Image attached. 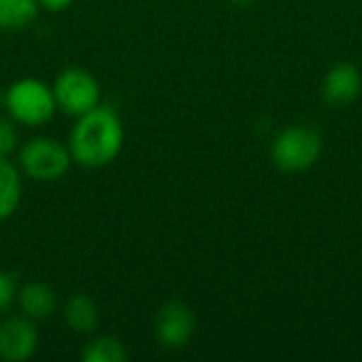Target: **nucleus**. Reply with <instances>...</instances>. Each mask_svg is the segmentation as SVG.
<instances>
[{"instance_id":"obj_1","label":"nucleus","mask_w":362,"mask_h":362,"mask_svg":"<svg viewBox=\"0 0 362 362\" xmlns=\"http://www.w3.org/2000/svg\"><path fill=\"white\" fill-rule=\"evenodd\" d=\"M125 144L123 121L115 108L98 104L93 110L76 117L68 138V151L72 163L81 168L98 170L112 163Z\"/></svg>"},{"instance_id":"obj_2","label":"nucleus","mask_w":362,"mask_h":362,"mask_svg":"<svg viewBox=\"0 0 362 362\" xmlns=\"http://www.w3.org/2000/svg\"><path fill=\"white\" fill-rule=\"evenodd\" d=\"M4 108L17 125L25 127H42L57 112L53 87L38 78H19L4 89Z\"/></svg>"},{"instance_id":"obj_3","label":"nucleus","mask_w":362,"mask_h":362,"mask_svg":"<svg viewBox=\"0 0 362 362\" xmlns=\"http://www.w3.org/2000/svg\"><path fill=\"white\" fill-rule=\"evenodd\" d=\"M17 165L23 176L36 182H55L66 176L72 165L68 144L51 136H36L19 146Z\"/></svg>"},{"instance_id":"obj_4","label":"nucleus","mask_w":362,"mask_h":362,"mask_svg":"<svg viewBox=\"0 0 362 362\" xmlns=\"http://www.w3.org/2000/svg\"><path fill=\"white\" fill-rule=\"evenodd\" d=\"M53 95L57 110L76 119L100 104L102 89L98 78L87 68L70 66L57 74L53 83Z\"/></svg>"},{"instance_id":"obj_5","label":"nucleus","mask_w":362,"mask_h":362,"mask_svg":"<svg viewBox=\"0 0 362 362\" xmlns=\"http://www.w3.org/2000/svg\"><path fill=\"white\" fill-rule=\"evenodd\" d=\"M322 151L320 134L308 125H293L278 134L272 146V159L282 172H303L312 168Z\"/></svg>"},{"instance_id":"obj_6","label":"nucleus","mask_w":362,"mask_h":362,"mask_svg":"<svg viewBox=\"0 0 362 362\" xmlns=\"http://www.w3.org/2000/svg\"><path fill=\"white\" fill-rule=\"evenodd\" d=\"M155 339L168 350L185 348L195 333V314L182 301H168L159 308L153 322Z\"/></svg>"},{"instance_id":"obj_7","label":"nucleus","mask_w":362,"mask_h":362,"mask_svg":"<svg viewBox=\"0 0 362 362\" xmlns=\"http://www.w3.org/2000/svg\"><path fill=\"white\" fill-rule=\"evenodd\" d=\"M38 348L36 322L23 314L0 316V361L23 362Z\"/></svg>"},{"instance_id":"obj_8","label":"nucleus","mask_w":362,"mask_h":362,"mask_svg":"<svg viewBox=\"0 0 362 362\" xmlns=\"http://www.w3.org/2000/svg\"><path fill=\"white\" fill-rule=\"evenodd\" d=\"M362 87V76L356 66L352 64H337L329 74L325 76L322 83V95L329 104L333 106H344L350 104L352 100L358 98Z\"/></svg>"},{"instance_id":"obj_9","label":"nucleus","mask_w":362,"mask_h":362,"mask_svg":"<svg viewBox=\"0 0 362 362\" xmlns=\"http://www.w3.org/2000/svg\"><path fill=\"white\" fill-rule=\"evenodd\" d=\"M17 305L23 316L30 320H47L57 310V297L55 291L45 282H28L17 291Z\"/></svg>"},{"instance_id":"obj_10","label":"nucleus","mask_w":362,"mask_h":362,"mask_svg":"<svg viewBox=\"0 0 362 362\" xmlns=\"http://www.w3.org/2000/svg\"><path fill=\"white\" fill-rule=\"evenodd\" d=\"M102 314L93 297L85 293L72 295L64 305V322L76 335H93L100 327Z\"/></svg>"},{"instance_id":"obj_11","label":"nucleus","mask_w":362,"mask_h":362,"mask_svg":"<svg viewBox=\"0 0 362 362\" xmlns=\"http://www.w3.org/2000/svg\"><path fill=\"white\" fill-rule=\"evenodd\" d=\"M21 170L8 157H0V221H8L21 206Z\"/></svg>"},{"instance_id":"obj_12","label":"nucleus","mask_w":362,"mask_h":362,"mask_svg":"<svg viewBox=\"0 0 362 362\" xmlns=\"http://www.w3.org/2000/svg\"><path fill=\"white\" fill-rule=\"evenodd\" d=\"M40 13L38 0H0V30L17 32L36 21Z\"/></svg>"},{"instance_id":"obj_13","label":"nucleus","mask_w":362,"mask_h":362,"mask_svg":"<svg viewBox=\"0 0 362 362\" xmlns=\"http://www.w3.org/2000/svg\"><path fill=\"white\" fill-rule=\"evenodd\" d=\"M81 358L85 362H125L129 358V352L119 337L98 335L83 348Z\"/></svg>"},{"instance_id":"obj_14","label":"nucleus","mask_w":362,"mask_h":362,"mask_svg":"<svg viewBox=\"0 0 362 362\" xmlns=\"http://www.w3.org/2000/svg\"><path fill=\"white\" fill-rule=\"evenodd\" d=\"M19 132L8 115H0V157H11L17 151Z\"/></svg>"},{"instance_id":"obj_15","label":"nucleus","mask_w":362,"mask_h":362,"mask_svg":"<svg viewBox=\"0 0 362 362\" xmlns=\"http://www.w3.org/2000/svg\"><path fill=\"white\" fill-rule=\"evenodd\" d=\"M17 299V284H15V278L6 272L0 269V316H4L11 305L15 303Z\"/></svg>"},{"instance_id":"obj_16","label":"nucleus","mask_w":362,"mask_h":362,"mask_svg":"<svg viewBox=\"0 0 362 362\" xmlns=\"http://www.w3.org/2000/svg\"><path fill=\"white\" fill-rule=\"evenodd\" d=\"M40 2V8L49 11V13H62L66 11L74 0H38Z\"/></svg>"},{"instance_id":"obj_17","label":"nucleus","mask_w":362,"mask_h":362,"mask_svg":"<svg viewBox=\"0 0 362 362\" xmlns=\"http://www.w3.org/2000/svg\"><path fill=\"white\" fill-rule=\"evenodd\" d=\"M233 4H240V6H244V4H250L252 0H231Z\"/></svg>"},{"instance_id":"obj_18","label":"nucleus","mask_w":362,"mask_h":362,"mask_svg":"<svg viewBox=\"0 0 362 362\" xmlns=\"http://www.w3.org/2000/svg\"><path fill=\"white\" fill-rule=\"evenodd\" d=\"M0 106H4V89H0Z\"/></svg>"}]
</instances>
